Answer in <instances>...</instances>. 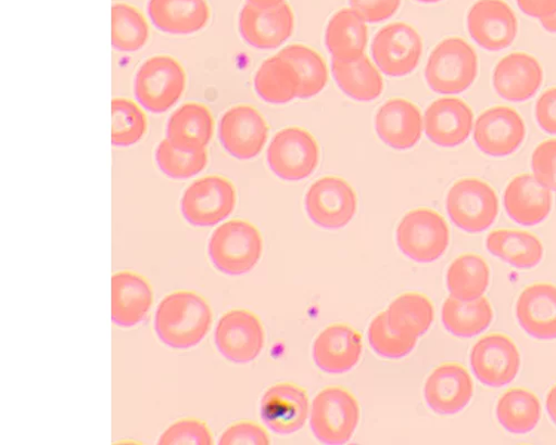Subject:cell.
Here are the masks:
<instances>
[{
    "instance_id": "cell-1",
    "label": "cell",
    "mask_w": 556,
    "mask_h": 445,
    "mask_svg": "<svg viewBox=\"0 0 556 445\" xmlns=\"http://www.w3.org/2000/svg\"><path fill=\"white\" fill-rule=\"evenodd\" d=\"M213 312L208 302L195 292L177 291L160 303L155 331L160 340L175 349L200 344L210 332Z\"/></svg>"
},
{
    "instance_id": "cell-2",
    "label": "cell",
    "mask_w": 556,
    "mask_h": 445,
    "mask_svg": "<svg viewBox=\"0 0 556 445\" xmlns=\"http://www.w3.org/2000/svg\"><path fill=\"white\" fill-rule=\"evenodd\" d=\"M479 74V60L471 44L462 38L443 39L432 51L426 66V80L441 96L465 93Z\"/></svg>"
},
{
    "instance_id": "cell-3",
    "label": "cell",
    "mask_w": 556,
    "mask_h": 445,
    "mask_svg": "<svg viewBox=\"0 0 556 445\" xmlns=\"http://www.w3.org/2000/svg\"><path fill=\"white\" fill-rule=\"evenodd\" d=\"M258 229L247 219H231L219 227L208 243V255L218 271L231 277L250 274L263 254Z\"/></svg>"
},
{
    "instance_id": "cell-4",
    "label": "cell",
    "mask_w": 556,
    "mask_h": 445,
    "mask_svg": "<svg viewBox=\"0 0 556 445\" xmlns=\"http://www.w3.org/2000/svg\"><path fill=\"white\" fill-rule=\"evenodd\" d=\"M400 251L419 263L439 259L450 244V229L444 217L434 209L420 207L406 213L396 229Z\"/></svg>"
},
{
    "instance_id": "cell-5",
    "label": "cell",
    "mask_w": 556,
    "mask_h": 445,
    "mask_svg": "<svg viewBox=\"0 0 556 445\" xmlns=\"http://www.w3.org/2000/svg\"><path fill=\"white\" fill-rule=\"evenodd\" d=\"M187 87V74L174 58L155 56L139 67L134 94L147 111L162 114L170 110Z\"/></svg>"
},
{
    "instance_id": "cell-6",
    "label": "cell",
    "mask_w": 556,
    "mask_h": 445,
    "mask_svg": "<svg viewBox=\"0 0 556 445\" xmlns=\"http://www.w3.org/2000/svg\"><path fill=\"white\" fill-rule=\"evenodd\" d=\"M359 418L356 397L341 386H329L313 400L311 428L321 443L344 444L354 435Z\"/></svg>"
},
{
    "instance_id": "cell-7",
    "label": "cell",
    "mask_w": 556,
    "mask_h": 445,
    "mask_svg": "<svg viewBox=\"0 0 556 445\" xmlns=\"http://www.w3.org/2000/svg\"><path fill=\"white\" fill-rule=\"evenodd\" d=\"M446 211L454 225L470 234L489 230L498 215L494 189L480 178L457 181L446 196Z\"/></svg>"
},
{
    "instance_id": "cell-8",
    "label": "cell",
    "mask_w": 556,
    "mask_h": 445,
    "mask_svg": "<svg viewBox=\"0 0 556 445\" xmlns=\"http://www.w3.org/2000/svg\"><path fill=\"white\" fill-rule=\"evenodd\" d=\"M237 206V190L226 177L208 175L193 182L180 200V212L191 226L208 228L227 218Z\"/></svg>"
},
{
    "instance_id": "cell-9",
    "label": "cell",
    "mask_w": 556,
    "mask_h": 445,
    "mask_svg": "<svg viewBox=\"0 0 556 445\" xmlns=\"http://www.w3.org/2000/svg\"><path fill=\"white\" fill-rule=\"evenodd\" d=\"M320 152L315 138L300 127L276 134L267 150L269 169L285 181L296 182L311 176L319 164Z\"/></svg>"
},
{
    "instance_id": "cell-10",
    "label": "cell",
    "mask_w": 556,
    "mask_h": 445,
    "mask_svg": "<svg viewBox=\"0 0 556 445\" xmlns=\"http://www.w3.org/2000/svg\"><path fill=\"white\" fill-rule=\"evenodd\" d=\"M305 209L314 225L327 230H339L354 218L357 212V196L343 178L326 176L308 189Z\"/></svg>"
},
{
    "instance_id": "cell-11",
    "label": "cell",
    "mask_w": 556,
    "mask_h": 445,
    "mask_svg": "<svg viewBox=\"0 0 556 445\" xmlns=\"http://www.w3.org/2000/svg\"><path fill=\"white\" fill-rule=\"evenodd\" d=\"M372 56L382 73L404 77L420 65L425 44L419 31L406 23L383 27L372 41Z\"/></svg>"
},
{
    "instance_id": "cell-12",
    "label": "cell",
    "mask_w": 556,
    "mask_h": 445,
    "mask_svg": "<svg viewBox=\"0 0 556 445\" xmlns=\"http://www.w3.org/2000/svg\"><path fill=\"white\" fill-rule=\"evenodd\" d=\"M269 136L265 117L255 107L237 105L224 113L218 125V139L225 151L241 161L261 154Z\"/></svg>"
},
{
    "instance_id": "cell-13",
    "label": "cell",
    "mask_w": 556,
    "mask_h": 445,
    "mask_svg": "<svg viewBox=\"0 0 556 445\" xmlns=\"http://www.w3.org/2000/svg\"><path fill=\"white\" fill-rule=\"evenodd\" d=\"M215 345L224 358L230 363H253L265 345L264 327L250 310H229L218 321Z\"/></svg>"
},
{
    "instance_id": "cell-14",
    "label": "cell",
    "mask_w": 556,
    "mask_h": 445,
    "mask_svg": "<svg viewBox=\"0 0 556 445\" xmlns=\"http://www.w3.org/2000/svg\"><path fill=\"white\" fill-rule=\"evenodd\" d=\"M471 368L478 380L491 387L513 383L521 369V354L504 334H490L479 340L470 354Z\"/></svg>"
},
{
    "instance_id": "cell-15",
    "label": "cell",
    "mask_w": 556,
    "mask_h": 445,
    "mask_svg": "<svg viewBox=\"0 0 556 445\" xmlns=\"http://www.w3.org/2000/svg\"><path fill=\"white\" fill-rule=\"evenodd\" d=\"M527 127L522 116L508 106H494L483 112L475 127L478 149L492 157L515 154L523 144Z\"/></svg>"
},
{
    "instance_id": "cell-16",
    "label": "cell",
    "mask_w": 556,
    "mask_h": 445,
    "mask_svg": "<svg viewBox=\"0 0 556 445\" xmlns=\"http://www.w3.org/2000/svg\"><path fill=\"white\" fill-rule=\"evenodd\" d=\"M468 29L482 49L500 52L515 42L519 22L503 0H479L468 14Z\"/></svg>"
},
{
    "instance_id": "cell-17",
    "label": "cell",
    "mask_w": 556,
    "mask_h": 445,
    "mask_svg": "<svg viewBox=\"0 0 556 445\" xmlns=\"http://www.w3.org/2000/svg\"><path fill=\"white\" fill-rule=\"evenodd\" d=\"M295 29L294 13L289 4L262 9L247 4L239 15L242 38L257 50H275L290 39Z\"/></svg>"
},
{
    "instance_id": "cell-18",
    "label": "cell",
    "mask_w": 556,
    "mask_h": 445,
    "mask_svg": "<svg viewBox=\"0 0 556 445\" xmlns=\"http://www.w3.org/2000/svg\"><path fill=\"white\" fill-rule=\"evenodd\" d=\"M306 391L293 383H277L269 387L261 403V419L277 434L288 435L301 430L308 417Z\"/></svg>"
},
{
    "instance_id": "cell-19",
    "label": "cell",
    "mask_w": 556,
    "mask_h": 445,
    "mask_svg": "<svg viewBox=\"0 0 556 445\" xmlns=\"http://www.w3.org/2000/svg\"><path fill=\"white\" fill-rule=\"evenodd\" d=\"M543 79L544 72L538 59L525 52L503 58L493 72L496 94L513 103H522L534 98Z\"/></svg>"
},
{
    "instance_id": "cell-20",
    "label": "cell",
    "mask_w": 556,
    "mask_h": 445,
    "mask_svg": "<svg viewBox=\"0 0 556 445\" xmlns=\"http://www.w3.org/2000/svg\"><path fill=\"white\" fill-rule=\"evenodd\" d=\"M475 394L473 380L466 368L457 364L438 367L427 379L425 396L428 406L442 416L465 410Z\"/></svg>"
},
{
    "instance_id": "cell-21",
    "label": "cell",
    "mask_w": 556,
    "mask_h": 445,
    "mask_svg": "<svg viewBox=\"0 0 556 445\" xmlns=\"http://www.w3.org/2000/svg\"><path fill=\"white\" fill-rule=\"evenodd\" d=\"M425 126L427 137L432 143L440 148L453 149L470 138L473 112L459 99H440L427 109Z\"/></svg>"
},
{
    "instance_id": "cell-22",
    "label": "cell",
    "mask_w": 556,
    "mask_h": 445,
    "mask_svg": "<svg viewBox=\"0 0 556 445\" xmlns=\"http://www.w3.org/2000/svg\"><path fill=\"white\" fill-rule=\"evenodd\" d=\"M375 125L379 139L395 151L410 150L422 138L421 111L404 99L386 102L377 112Z\"/></svg>"
},
{
    "instance_id": "cell-23",
    "label": "cell",
    "mask_w": 556,
    "mask_h": 445,
    "mask_svg": "<svg viewBox=\"0 0 556 445\" xmlns=\"http://www.w3.org/2000/svg\"><path fill=\"white\" fill-rule=\"evenodd\" d=\"M362 336L351 327L334 325L321 331L313 344V360L324 372L343 374L361 360Z\"/></svg>"
},
{
    "instance_id": "cell-24",
    "label": "cell",
    "mask_w": 556,
    "mask_h": 445,
    "mask_svg": "<svg viewBox=\"0 0 556 445\" xmlns=\"http://www.w3.org/2000/svg\"><path fill=\"white\" fill-rule=\"evenodd\" d=\"M552 204L551 190L539 182L534 175L516 176L504 192V207L508 217L523 227L540 225L549 215Z\"/></svg>"
},
{
    "instance_id": "cell-25",
    "label": "cell",
    "mask_w": 556,
    "mask_h": 445,
    "mask_svg": "<svg viewBox=\"0 0 556 445\" xmlns=\"http://www.w3.org/2000/svg\"><path fill=\"white\" fill-rule=\"evenodd\" d=\"M154 303L150 283L135 272L123 271L112 279V319L119 328L143 322Z\"/></svg>"
},
{
    "instance_id": "cell-26",
    "label": "cell",
    "mask_w": 556,
    "mask_h": 445,
    "mask_svg": "<svg viewBox=\"0 0 556 445\" xmlns=\"http://www.w3.org/2000/svg\"><path fill=\"white\" fill-rule=\"evenodd\" d=\"M517 319L525 332L541 341L556 339V287L536 283L519 296Z\"/></svg>"
},
{
    "instance_id": "cell-27",
    "label": "cell",
    "mask_w": 556,
    "mask_h": 445,
    "mask_svg": "<svg viewBox=\"0 0 556 445\" xmlns=\"http://www.w3.org/2000/svg\"><path fill=\"white\" fill-rule=\"evenodd\" d=\"M154 26L172 35H191L204 29L211 18L207 0H149Z\"/></svg>"
},
{
    "instance_id": "cell-28",
    "label": "cell",
    "mask_w": 556,
    "mask_h": 445,
    "mask_svg": "<svg viewBox=\"0 0 556 445\" xmlns=\"http://www.w3.org/2000/svg\"><path fill=\"white\" fill-rule=\"evenodd\" d=\"M332 73L341 91L357 102L378 100L384 91V80L366 55L354 61L333 59Z\"/></svg>"
},
{
    "instance_id": "cell-29",
    "label": "cell",
    "mask_w": 556,
    "mask_h": 445,
    "mask_svg": "<svg viewBox=\"0 0 556 445\" xmlns=\"http://www.w3.org/2000/svg\"><path fill=\"white\" fill-rule=\"evenodd\" d=\"M166 136L177 147L206 148L214 136L211 110L201 103L181 105L169 117Z\"/></svg>"
},
{
    "instance_id": "cell-30",
    "label": "cell",
    "mask_w": 556,
    "mask_h": 445,
    "mask_svg": "<svg viewBox=\"0 0 556 445\" xmlns=\"http://www.w3.org/2000/svg\"><path fill=\"white\" fill-rule=\"evenodd\" d=\"M488 251L500 260L520 270H531L544 256V247L538 237L519 230H496L486 239Z\"/></svg>"
},
{
    "instance_id": "cell-31",
    "label": "cell",
    "mask_w": 556,
    "mask_h": 445,
    "mask_svg": "<svg viewBox=\"0 0 556 445\" xmlns=\"http://www.w3.org/2000/svg\"><path fill=\"white\" fill-rule=\"evenodd\" d=\"M367 41L366 22L352 9L338 12L329 22L326 44L333 59L354 61L362 58Z\"/></svg>"
},
{
    "instance_id": "cell-32",
    "label": "cell",
    "mask_w": 556,
    "mask_h": 445,
    "mask_svg": "<svg viewBox=\"0 0 556 445\" xmlns=\"http://www.w3.org/2000/svg\"><path fill=\"white\" fill-rule=\"evenodd\" d=\"M494 318L490 301L483 296L462 301L448 297L442 308V321L445 329L458 338H473L483 333Z\"/></svg>"
},
{
    "instance_id": "cell-33",
    "label": "cell",
    "mask_w": 556,
    "mask_h": 445,
    "mask_svg": "<svg viewBox=\"0 0 556 445\" xmlns=\"http://www.w3.org/2000/svg\"><path fill=\"white\" fill-rule=\"evenodd\" d=\"M257 96L269 104H286L299 98L300 79L294 68L282 58L267 59L254 78Z\"/></svg>"
},
{
    "instance_id": "cell-34",
    "label": "cell",
    "mask_w": 556,
    "mask_h": 445,
    "mask_svg": "<svg viewBox=\"0 0 556 445\" xmlns=\"http://www.w3.org/2000/svg\"><path fill=\"white\" fill-rule=\"evenodd\" d=\"M491 283V271L485 259L477 254L455 258L446 274V285L453 297L471 301L483 296Z\"/></svg>"
},
{
    "instance_id": "cell-35",
    "label": "cell",
    "mask_w": 556,
    "mask_h": 445,
    "mask_svg": "<svg viewBox=\"0 0 556 445\" xmlns=\"http://www.w3.org/2000/svg\"><path fill=\"white\" fill-rule=\"evenodd\" d=\"M496 417L507 432L529 433L536 428L542 417L540 399L526 389L508 390L498 399Z\"/></svg>"
},
{
    "instance_id": "cell-36",
    "label": "cell",
    "mask_w": 556,
    "mask_h": 445,
    "mask_svg": "<svg viewBox=\"0 0 556 445\" xmlns=\"http://www.w3.org/2000/svg\"><path fill=\"white\" fill-rule=\"evenodd\" d=\"M278 56L288 62L296 72L300 79L299 98H314L327 87L329 71L326 62L305 44H290Z\"/></svg>"
},
{
    "instance_id": "cell-37",
    "label": "cell",
    "mask_w": 556,
    "mask_h": 445,
    "mask_svg": "<svg viewBox=\"0 0 556 445\" xmlns=\"http://www.w3.org/2000/svg\"><path fill=\"white\" fill-rule=\"evenodd\" d=\"M367 335L374 351L389 360L404 358L417 343V336L396 323L387 310L370 322Z\"/></svg>"
},
{
    "instance_id": "cell-38",
    "label": "cell",
    "mask_w": 556,
    "mask_h": 445,
    "mask_svg": "<svg viewBox=\"0 0 556 445\" xmlns=\"http://www.w3.org/2000/svg\"><path fill=\"white\" fill-rule=\"evenodd\" d=\"M150 38L146 16L131 5L114 4L112 8V44L123 53L142 50Z\"/></svg>"
},
{
    "instance_id": "cell-39",
    "label": "cell",
    "mask_w": 556,
    "mask_h": 445,
    "mask_svg": "<svg viewBox=\"0 0 556 445\" xmlns=\"http://www.w3.org/2000/svg\"><path fill=\"white\" fill-rule=\"evenodd\" d=\"M161 171L174 180H187L203 171L208 163L206 148L177 147L167 138L156 150Z\"/></svg>"
},
{
    "instance_id": "cell-40",
    "label": "cell",
    "mask_w": 556,
    "mask_h": 445,
    "mask_svg": "<svg viewBox=\"0 0 556 445\" xmlns=\"http://www.w3.org/2000/svg\"><path fill=\"white\" fill-rule=\"evenodd\" d=\"M387 312L396 323L417 338L425 335L434 321L432 302L419 293H405L397 296Z\"/></svg>"
},
{
    "instance_id": "cell-41",
    "label": "cell",
    "mask_w": 556,
    "mask_h": 445,
    "mask_svg": "<svg viewBox=\"0 0 556 445\" xmlns=\"http://www.w3.org/2000/svg\"><path fill=\"white\" fill-rule=\"evenodd\" d=\"M112 110L113 145L128 148L141 141L148 130V118L141 107L130 100L115 98Z\"/></svg>"
},
{
    "instance_id": "cell-42",
    "label": "cell",
    "mask_w": 556,
    "mask_h": 445,
    "mask_svg": "<svg viewBox=\"0 0 556 445\" xmlns=\"http://www.w3.org/2000/svg\"><path fill=\"white\" fill-rule=\"evenodd\" d=\"M213 436L208 425L197 419H184L172 424L161 435L159 444L178 445V444H213Z\"/></svg>"
},
{
    "instance_id": "cell-43",
    "label": "cell",
    "mask_w": 556,
    "mask_h": 445,
    "mask_svg": "<svg viewBox=\"0 0 556 445\" xmlns=\"http://www.w3.org/2000/svg\"><path fill=\"white\" fill-rule=\"evenodd\" d=\"M532 169L539 182L556 192V140L544 141L534 150Z\"/></svg>"
},
{
    "instance_id": "cell-44",
    "label": "cell",
    "mask_w": 556,
    "mask_h": 445,
    "mask_svg": "<svg viewBox=\"0 0 556 445\" xmlns=\"http://www.w3.org/2000/svg\"><path fill=\"white\" fill-rule=\"evenodd\" d=\"M222 445L233 444H270L269 435L263 427L255 422L242 421L230 425L220 436Z\"/></svg>"
},
{
    "instance_id": "cell-45",
    "label": "cell",
    "mask_w": 556,
    "mask_h": 445,
    "mask_svg": "<svg viewBox=\"0 0 556 445\" xmlns=\"http://www.w3.org/2000/svg\"><path fill=\"white\" fill-rule=\"evenodd\" d=\"M402 0H350L351 9L366 23L377 24L396 14Z\"/></svg>"
},
{
    "instance_id": "cell-46",
    "label": "cell",
    "mask_w": 556,
    "mask_h": 445,
    "mask_svg": "<svg viewBox=\"0 0 556 445\" xmlns=\"http://www.w3.org/2000/svg\"><path fill=\"white\" fill-rule=\"evenodd\" d=\"M535 118L544 131L556 134V86L546 89L538 100Z\"/></svg>"
},
{
    "instance_id": "cell-47",
    "label": "cell",
    "mask_w": 556,
    "mask_h": 445,
    "mask_svg": "<svg viewBox=\"0 0 556 445\" xmlns=\"http://www.w3.org/2000/svg\"><path fill=\"white\" fill-rule=\"evenodd\" d=\"M519 9L528 16L545 18L556 12V0H517Z\"/></svg>"
},
{
    "instance_id": "cell-48",
    "label": "cell",
    "mask_w": 556,
    "mask_h": 445,
    "mask_svg": "<svg viewBox=\"0 0 556 445\" xmlns=\"http://www.w3.org/2000/svg\"><path fill=\"white\" fill-rule=\"evenodd\" d=\"M546 410L552 422L556 425V384L548 391L546 396Z\"/></svg>"
},
{
    "instance_id": "cell-49",
    "label": "cell",
    "mask_w": 556,
    "mask_h": 445,
    "mask_svg": "<svg viewBox=\"0 0 556 445\" xmlns=\"http://www.w3.org/2000/svg\"><path fill=\"white\" fill-rule=\"evenodd\" d=\"M248 2L257 8L269 9L283 4L286 0H248Z\"/></svg>"
},
{
    "instance_id": "cell-50",
    "label": "cell",
    "mask_w": 556,
    "mask_h": 445,
    "mask_svg": "<svg viewBox=\"0 0 556 445\" xmlns=\"http://www.w3.org/2000/svg\"><path fill=\"white\" fill-rule=\"evenodd\" d=\"M540 21L544 29H546L548 33L556 34V12L553 15Z\"/></svg>"
},
{
    "instance_id": "cell-51",
    "label": "cell",
    "mask_w": 556,
    "mask_h": 445,
    "mask_svg": "<svg viewBox=\"0 0 556 445\" xmlns=\"http://www.w3.org/2000/svg\"><path fill=\"white\" fill-rule=\"evenodd\" d=\"M417 2L426 4H437L443 2V0H417Z\"/></svg>"
}]
</instances>
